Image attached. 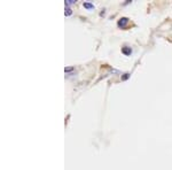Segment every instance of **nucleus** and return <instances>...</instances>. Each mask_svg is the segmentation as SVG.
I'll list each match as a JSON object with an SVG mask.
<instances>
[{"mask_svg":"<svg viewBox=\"0 0 172 170\" xmlns=\"http://www.w3.org/2000/svg\"><path fill=\"white\" fill-rule=\"evenodd\" d=\"M71 14V9L69 7H66V15H70Z\"/></svg>","mask_w":172,"mask_h":170,"instance_id":"obj_4","label":"nucleus"},{"mask_svg":"<svg viewBox=\"0 0 172 170\" xmlns=\"http://www.w3.org/2000/svg\"><path fill=\"white\" fill-rule=\"evenodd\" d=\"M122 52L125 54V55H129V54H131V52H132V49H131V47H123V49H122Z\"/></svg>","mask_w":172,"mask_h":170,"instance_id":"obj_2","label":"nucleus"},{"mask_svg":"<svg viewBox=\"0 0 172 170\" xmlns=\"http://www.w3.org/2000/svg\"><path fill=\"white\" fill-rule=\"evenodd\" d=\"M64 70H66V72H68V71H71V70H74V68H72V67H68V68H66Z\"/></svg>","mask_w":172,"mask_h":170,"instance_id":"obj_5","label":"nucleus"},{"mask_svg":"<svg viewBox=\"0 0 172 170\" xmlns=\"http://www.w3.org/2000/svg\"><path fill=\"white\" fill-rule=\"evenodd\" d=\"M84 7L87 8V9H93L94 8V5L90 4V3H84Z\"/></svg>","mask_w":172,"mask_h":170,"instance_id":"obj_3","label":"nucleus"},{"mask_svg":"<svg viewBox=\"0 0 172 170\" xmlns=\"http://www.w3.org/2000/svg\"><path fill=\"white\" fill-rule=\"evenodd\" d=\"M127 23H129V18H127V17H122V18L118 21V26L124 28V26H125Z\"/></svg>","mask_w":172,"mask_h":170,"instance_id":"obj_1","label":"nucleus"}]
</instances>
